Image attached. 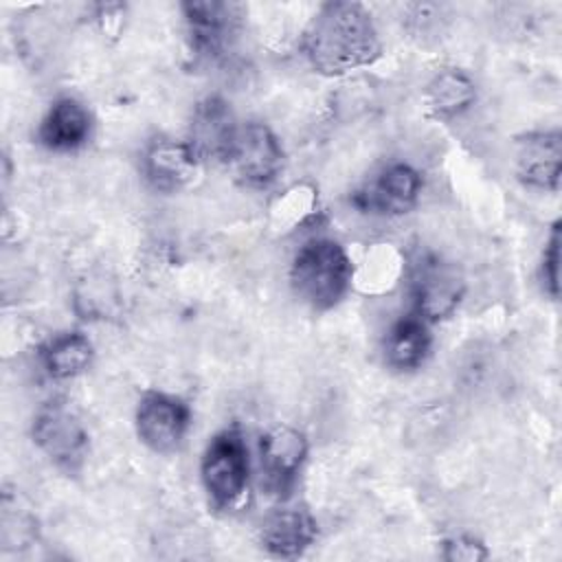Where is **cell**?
<instances>
[{
  "label": "cell",
  "instance_id": "cell-16",
  "mask_svg": "<svg viewBox=\"0 0 562 562\" xmlns=\"http://www.w3.org/2000/svg\"><path fill=\"white\" fill-rule=\"evenodd\" d=\"M430 351V331L428 323L417 316L408 314L393 323L384 340V358L386 364L397 371L417 369Z\"/></svg>",
  "mask_w": 562,
  "mask_h": 562
},
{
  "label": "cell",
  "instance_id": "cell-7",
  "mask_svg": "<svg viewBox=\"0 0 562 562\" xmlns=\"http://www.w3.org/2000/svg\"><path fill=\"white\" fill-rule=\"evenodd\" d=\"M184 22L191 48L204 59H220L233 46L239 24L241 7L235 2L200 0L184 2Z\"/></svg>",
  "mask_w": 562,
  "mask_h": 562
},
{
  "label": "cell",
  "instance_id": "cell-4",
  "mask_svg": "<svg viewBox=\"0 0 562 562\" xmlns=\"http://www.w3.org/2000/svg\"><path fill=\"white\" fill-rule=\"evenodd\" d=\"M226 165L246 187H268L283 169V149L272 130L250 121L237 127Z\"/></svg>",
  "mask_w": 562,
  "mask_h": 562
},
{
  "label": "cell",
  "instance_id": "cell-15",
  "mask_svg": "<svg viewBox=\"0 0 562 562\" xmlns=\"http://www.w3.org/2000/svg\"><path fill=\"white\" fill-rule=\"evenodd\" d=\"M90 114L72 97L57 99L40 123L37 138L46 149L72 151L90 136Z\"/></svg>",
  "mask_w": 562,
  "mask_h": 562
},
{
  "label": "cell",
  "instance_id": "cell-1",
  "mask_svg": "<svg viewBox=\"0 0 562 562\" xmlns=\"http://www.w3.org/2000/svg\"><path fill=\"white\" fill-rule=\"evenodd\" d=\"M301 50L314 70L342 75L373 64L382 53V44L362 4L327 2L305 26Z\"/></svg>",
  "mask_w": 562,
  "mask_h": 562
},
{
  "label": "cell",
  "instance_id": "cell-11",
  "mask_svg": "<svg viewBox=\"0 0 562 562\" xmlns=\"http://www.w3.org/2000/svg\"><path fill=\"white\" fill-rule=\"evenodd\" d=\"M237 127L231 105L222 97H206L193 110L187 143L198 160L226 162Z\"/></svg>",
  "mask_w": 562,
  "mask_h": 562
},
{
  "label": "cell",
  "instance_id": "cell-9",
  "mask_svg": "<svg viewBox=\"0 0 562 562\" xmlns=\"http://www.w3.org/2000/svg\"><path fill=\"white\" fill-rule=\"evenodd\" d=\"M422 191V176L406 162L386 165L353 195V204L364 213L402 215L408 213Z\"/></svg>",
  "mask_w": 562,
  "mask_h": 562
},
{
  "label": "cell",
  "instance_id": "cell-13",
  "mask_svg": "<svg viewBox=\"0 0 562 562\" xmlns=\"http://www.w3.org/2000/svg\"><path fill=\"white\" fill-rule=\"evenodd\" d=\"M198 156L184 140L158 138L143 154V173L147 182L165 193L182 189L198 169Z\"/></svg>",
  "mask_w": 562,
  "mask_h": 562
},
{
  "label": "cell",
  "instance_id": "cell-8",
  "mask_svg": "<svg viewBox=\"0 0 562 562\" xmlns=\"http://www.w3.org/2000/svg\"><path fill=\"white\" fill-rule=\"evenodd\" d=\"M189 422V406L169 393L149 391L140 397L136 408V432L140 441L160 454L173 452L182 443Z\"/></svg>",
  "mask_w": 562,
  "mask_h": 562
},
{
  "label": "cell",
  "instance_id": "cell-12",
  "mask_svg": "<svg viewBox=\"0 0 562 562\" xmlns=\"http://www.w3.org/2000/svg\"><path fill=\"white\" fill-rule=\"evenodd\" d=\"M518 178L538 189L555 191L562 173V138L558 132H533L518 140Z\"/></svg>",
  "mask_w": 562,
  "mask_h": 562
},
{
  "label": "cell",
  "instance_id": "cell-5",
  "mask_svg": "<svg viewBox=\"0 0 562 562\" xmlns=\"http://www.w3.org/2000/svg\"><path fill=\"white\" fill-rule=\"evenodd\" d=\"M408 285L413 314L426 323L450 316L463 296V279L457 266L437 255H424L413 263Z\"/></svg>",
  "mask_w": 562,
  "mask_h": 562
},
{
  "label": "cell",
  "instance_id": "cell-20",
  "mask_svg": "<svg viewBox=\"0 0 562 562\" xmlns=\"http://www.w3.org/2000/svg\"><path fill=\"white\" fill-rule=\"evenodd\" d=\"M485 555H487V551L483 549V544H479L472 538L450 540V542H446V551H443V558H448V560H481Z\"/></svg>",
  "mask_w": 562,
  "mask_h": 562
},
{
  "label": "cell",
  "instance_id": "cell-3",
  "mask_svg": "<svg viewBox=\"0 0 562 562\" xmlns=\"http://www.w3.org/2000/svg\"><path fill=\"white\" fill-rule=\"evenodd\" d=\"M202 483L217 507H231L248 485V448L237 428L217 432L202 454Z\"/></svg>",
  "mask_w": 562,
  "mask_h": 562
},
{
  "label": "cell",
  "instance_id": "cell-10",
  "mask_svg": "<svg viewBox=\"0 0 562 562\" xmlns=\"http://www.w3.org/2000/svg\"><path fill=\"white\" fill-rule=\"evenodd\" d=\"M307 439L292 426H274L270 428L259 443L261 459V479L270 494L285 496L305 461Z\"/></svg>",
  "mask_w": 562,
  "mask_h": 562
},
{
  "label": "cell",
  "instance_id": "cell-17",
  "mask_svg": "<svg viewBox=\"0 0 562 562\" xmlns=\"http://www.w3.org/2000/svg\"><path fill=\"white\" fill-rule=\"evenodd\" d=\"M42 364L57 380L75 378L88 369L92 360V342L81 331H64L53 336L40 349Z\"/></svg>",
  "mask_w": 562,
  "mask_h": 562
},
{
  "label": "cell",
  "instance_id": "cell-14",
  "mask_svg": "<svg viewBox=\"0 0 562 562\" xmlns=\"http://www.w3.org/2000/svg\"><path fill=\"white\" fill-rule=\"evenodd\" d=\"M316 520L307 509L281 507L261 522L259 542L277 558H296L316 540Z\"/></svg>",
  "mask_w": 562,
  "mask_h": 562
},
{
  "label": "cell",
  "instance_id": "cell-19",
  "mask_svg": "<svg viewBox=\"0 0 562 562\" xmlns=\"http://www.w3.org/2000/svg\"><path fill=\"white\" fill-rule=\"evenodd\" d=\"M558 261H560V224H553L549 241L544 246L540 277L542 285L549 290L551 296H558Z\"/></svg>",
  "mask_w": 562,
  "mask_h": 562
},
{
  "label": "cell",
  "instance_id": "cell-6",
  "mask_svg": "<svg viewBox=\"0 0 562 562\" xmlns=\"http://www.w3.org/2000/svg\"><path fill=\"white\" fill-rule=\"evenodd\" d=\"M31 435L35 446L68 472L86 459L88 432L81 419L61 402H48L37 411Z\"/></svg>",
  "mask_w": 562,
  "mask_h": 562
},
{
  "label": "cell",
  "instance_id": "cell-18",
  "mask_svg": "<svg viewBox=\"0 0 562 562\" xmlns=\"http://www.w3.org/2000/svg\"><path fill=\"white\" fill-rule=\"evenodd\" d=\"M426 97L437 116H454L474 103L476 90L472 79L461 70H441L428 83Z\"/></svg>",
  "mask_w": 562,
  "mask_h": 562
},
{
  "label": "cell",
  "instance_id": "cell-2",
  "mask_svg": "<svg viewBox=\"0 0 562 562\" xmlns=\"http://www.w3.org/2000/svg\"><path fill=\"white\" fill-rule=\"evenodd\" d=\"M351 261L334 239H310L299 248L290 268L294 294L314 310L334 307L351 283Z\"/></svg>",
  "mask_w": 562,
  "mask_h": 562
}]
</instances>
